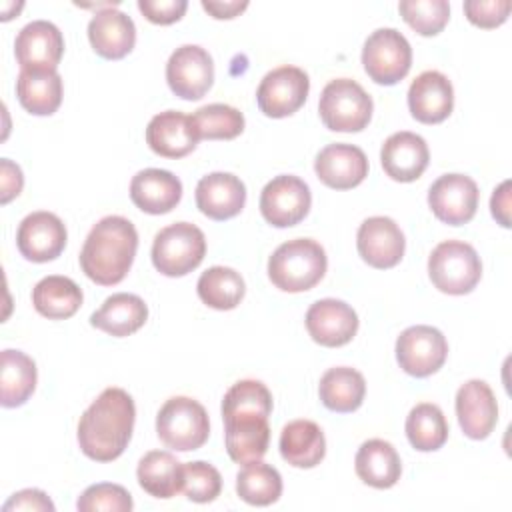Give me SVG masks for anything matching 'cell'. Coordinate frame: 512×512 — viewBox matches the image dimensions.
Returning <instances> with one entry per match:
<instances>
[{
  "instance_id": "d6a6232c",
  "label": "cell",
  "mask_w": 512,
  "mask_h": 512,
  "mask_svg": "<svg viewBox=\"0 0 512 512\" xmlns=\"http://www.w3.org/2000/svg\"><path fill=\"white\" fill-rule=\"evenodd\" d=\"M0 404L4 408L22 406L36 388V364L22 350L6 348L0 356Z\"/></svg>"
},
{
  "instance_id": "7402d4cb",
  "label": "cell",
  "mask_w": 512,
  "mask_h": 512,
  "mask_svg": "<svg viewBox=\"0 0 512 512\" xmlns=\"http://www.w3.org/2000/svg\"><path fill=\"white\" fill-rule=\"evenodd\" d=\"M384 172L396 182H414L430 162V150L422 136L402 130L390 134L380 150Z\"/></svg>"
},
{
  "instance_id": "d4e9b609",
  "label": "cell",
  "mask_w": 512,
  "mask_h": 512,
  "mask_svg": "<svg viewBox=\"0 0 512 512\" xmlns=\"http://www.w3.org/2000/svg\"><path fill=\"white\" fill-rule=\"evenodd\" d=\"M198 140L192 118L178 110L160 112L146 126V144L162 158H182L196 148Z\"/></svg>"
},
{
  "instance_id": "ba28073f",
  "label": "cell",
  "mask_w": 512,
  "mask_h": 512,
  "mask_svg": "<svg viewBox=\"0 0 512 512\" xmlns=\"http://www.w3.org/2000/svg\"><path fill=\"white\" fill-rule=\"evenodd\" d=\"M362 66L370 80L382 86H392L410 72V42L396 28H378L364 42Z\"/></svg>"
},
{
  "instance_id": "83f0119b",
  "label": "cell",
  "mask_w": 512,
  "mask_h": 512,
  "mask_svg": "<svg viewBox=\"0 0 512 512\" xmlns=\"http://www.w3.org/2000/svg\"><path fill=\"white\" fill-rule=\"evenodd\" d=\"M354 468L364 484L378 490L392 488L402 474V462L396 448L382 438L366 440L358 448Z\"/></svg>"
},
{
  "instance_id": "d6986e66",
  "label": "cell",
  "mask_w": 512,
  "mask_h": 512,
  "mask_svg": "<svg viewBox=\"0 0 512 512\" xmlns=\"http://www.w3.org/2000/svg\"><path fill=\"white\" fill-rule=\"evenodd\" d=\"M314 172L328 188L350 190L368 176V158L354 144H328L316 154Z\"/></svg>"
},
{
  "instance_id": "1f68e13d",
  "label": "cell",
  "mask_w": 512,
  "mask_h": 512,
  "mask_svg": "<svg viewBox=\"0 0 512 512\" xmlns=\"http://www.w3.org/2000/svg\"><path fill=\"white\" fill-rule=\"evenodd\" d=\"M32 304L36 312L48 320H66L82 306V290L72 278L52 274L36 282L32 288Z\"/></svg>"
},
{
  "instance_id": "3957f363",
  "label": "cell",
  "mask_w": 512,
  "mask_h": 512,
  "mask_svg": "<svg viewBox=\"0 0 512 512\" xmlns=\"http://www.w3.org/2000/svg\"><path fill=\"white\" fill-rule=\"evenodd\" d=\"M328 258L312 238H294L280 244L268 258V278L282 292H306L326 274Z\"/></svg>"
},
{
  "instance_id": "f35d334b",
  "label": "cell",
  "mask_w": 512,
  "mask_h": 512,
  "mask_svg": "<svg viewBox=\"0 0 512 512\" xmlns=\"http://www.w3.org/2000/svg\"><path fill=\"white\" fill-rule=\"evenodd\" d=\"M238 412H256L270 416L272 394L260 380H238L228 388L222 400V418Z\"/></svg>"
},
{
  "instance_id": "8fae6325",
  "label": "cell",
  "mask_w": 512,
  "mask_h": 512,
  "mask_svg": "<svg viewBox=\"0 0 512 512\" xmlns=\"http://www.w3.org/2000/svg\"><path fill=\"white\" fill-rule=\"evenodd\" d=\"M312 204L308 184L292 174L272 178L260 192V212L276 228H290L302 222Z\"/></svg>"
},
{
  "instance_id": "9c48e42d",
  "label": "cell",
  "mask_w": 512,
  "mask_h": 512,
  "mask_svg": "<svg viewBox=\"0 0 512 512\" xmlns=\"http://www.w3.org/2000/svg\"><path fill=\"white\" fill-rule=\"evenodd\" d=\"M310 90L308 74L298 66H278L270 70L258 84L256 102L268 118H286L298 112Z\"/></svg>"
},
{
  "instance_id": "ab89813d",
  "label": "cell",
  "mask_w": 512,
  "mask_h": 512,
  "mask_svg": "<svg viewBox=\"0 0 512 512\" xmlns=\"http://www.w3.org/2000/svg\"><path fill=\"white\" fill-rule=\"evenodd\" d=\"M398 10L404 22L422 36H436L450 18L446 0H402Z\"/></svg>"
},
{
  "instance_id": "4fadbf2b",
  "label": "cell",
  "mask_w": 512,
  "mask_h": 512,
  "mask_svg": "<svg viewBox=\"0 0 512 512\" xmlns=\"http://www.w3.org/2000/svg\"><path fill=\"white\" fill-rule=\"evenodd\" d=\"M478 186L466 174H444L428 190V206L432 214L450 226L466 224L478 208Z\"/></svg>"
},
{
  "instance_id": "74e56055",
  "label": "cell",
  "mask_w": 512,
  "mask_h": 512,
  "mask_svg": "<svg viewBox=\"0 0 512 512\" xmlns=\"http://www.w3.org/2000/svg\"><path fill=\"white\" fill-rule=\"evenodd\" d=\"M190 118L200 140H232L244 130L242 112L228 104H206Z\"/></svg>"
},
{
  "instance_id": "f6af8a7d",
  "label": "cell",
  "mask_w": 512,
  "mask_h": 512,
  "mask_svg": "<svg viewBox=\"0 0 512 512\" xmlns=\"http://www.w3.org/2000/svg\"><path fill=\"white\" fill-rule=\"evenodd\" d=\"M10 510H26V512H54L52 500L46 496V492L38 488H26L10 496L8 502H4L2 512Z\"/></svg>"
},
{
  "instance_id": "e0dca14e",
  "label": "cell",
  "mask_w": 512,
  "mask_h": 512,
  "mask_svg": "<svg viewBox=\"0 0 512 512\" xmlns=\"http://www.w3.org/2000/svg\"><path fill=\"white\" fill-rule=\"evenodd\" d=\"M304 322L310 338L326 348L344 346L358 332V314L350 304L336 298L314 302L308 308Z\"/></svg>"
},
{
  "instance_id": "277c9868",
  "label": "cell",
  "mask_w": 512,
  "mask_h": 512,
  "mask_svg": "<svg viewBox=\"0 0 512 512\" xmlns=\"http://www.w3.org/2000/svg\"><path fill=\"white\" fill-rule=\"evenodd\" d=\"M156 434L176 452L198 450L210 436L208 412L194 398L172 396L156 414Z\"/></svg>"
},
{
  "instance_id": "7dc6e473",
  "label": "cell",
  "mask_w": 512,
  "mask_h": 512,
  "mask_svg": "<svg viewBox=\"0 0 512 512\" xmlns=\"http://www.w3.org/2000/svg\"><path fill=\"white\" fill-rule=\"evenodd\" d=\"M492 216L498 220L500 226L510 228V180H504L490 198Z\"/></svg>"
},
{
  "instance_id": "4316f807",
  "label": "cell",
  "mask_w": 512,
  "mask_h": 512,
  "mask_svg": "<svg viewBox=\"0 0 512 512\" xmlns=\"http://www.w3.org/2000/svg\"><path fill=\"white\" fill-rule=\"evenodd\" d=\"M148 320L146 302L128 292L112 294L104 300V304L90 316V324L110 336L124 338L140 330Z\"/></svg>"
},
{
  "instance_id": "52a82bcc",
  "label": "cell",
  "mask_w": 512,
  "mask_h": 512,
  "mask_svg": "<svg viewBox=\"0 0 512 512\" xmlns=\"http://www.w3.org/2000/svg\"><path fill=\"white\" fill-rule=\"evenodd\" d=\"M372 98L350 78L330 80L318 100V112L324 126L332 132H360L372 118Z\"/></svg>"
},
{
  "instance_id": "30bf717a",
  "label": "cell",
  "mask_w": 512,
  "mask_h": 512,
  "mask_svg": "<svg viewBox=\"0 0 512 512\" xmlns=\"http://www.w3.org/2000/svg\"><path fill=\"white\" fill-rule=\"evenodd\" d=\"M448 356L446 336L426 324H416L400 332L396 340V360L400 368L416 378L438 372Z\"/></svg>"
},
{
  "instance_id": "7bdbcfd3",
  "label": "cell",
  "mask_w": 512,
  "mask_h": 512,
  "mask_svg": "<svg viewBox=\"0 0 512 512\" xmlns=\"http://www.w3.org/2000/svg\"><path fill=\"white\" fill-rule=\"evenodd\" d=\"M510 0H466L464 14L470 24L478 28H496L510 16Z\"/></svg>"
},
{
  "instance_id": "6da1fadb",
  "label": "cell",
  "mask_w": 512,
  "mask_h": 512,
  "mask_svg": "<svg viewBox=\"0 0 512 512\" xmlns=\"http://www.w3.org/2000/svg\"><path fill=\"white\" fill-rule=\"evenodd\" d=\"M134 420L136 406L126 390L116 386L102 390L78 422V446L82 454L96 462L116 460L132 438Z\"/></svg>"
},
{
  "instance_id": "f1b7e54d",
  "label": "cell",
  "mask_w": 512,
  "mask_h": 512,
  "mask_svg": "<svg viewBox=\"0 0 512 512\" xmlns=\"http://www.w3.org/2000/svg\"><path fill=\"white\" fill-rule=\"evenodd\" d=\"M280 454L294 468H314L326 454L322 428L312 420H292L280 432Z\"/></svg>"
},
{
  "instance_id": "5b68a950",
  "label": "cell",
  "mask_w": 512,
  "mask_h": 512,
  "mask_svg": "<svg viewBox=\"0 0 512 512\" xmlns=\"http://www.w3.org/2000/svg\"><path fill=\"white\" fill-rule=\"evenodd\" d=\"M428 276L432 284L452 296L468 294L482 276L478 252L462 240H444L428 256Z\"/></svg>"
},
{
  "instance_id": "8992f818",
  "label": "cell",
  "mask_w": 512,
  "mask_h": 512,
  "mask_svg": "<svg viewBox=\"0 0 512 512\" xmlns=\"http://www.w3.org/2000/svg\"><path fill=\"white\" fill-rule=\"evenodd\" d=\"M204 254V232L190 222H174L162 228L152 242V264L160 274L170 278L186 276L198 268Z\"/></svg>"
},
{
  "instance_id": "484cf974",
  "label": "cell",
  "mask_w": 512,
  "mask_h": 512,
  "mask_svg": "<svg viewBox=\"0 0 512 512\" xmlns=\"http://www.w3.org/2000/svg\"><path fill=\"white\" fill-rule=\"evenodd\" d=\"M182 198V182L168 170L146 168L130 182V200L146 214H168Z\"/></svg>"
},
{
  "instance_id": "7c38bea8",
  "label": "cell",
  "mask_w": 512,
  "mask_h": 512,
  "mask_svg": "<svg viewBox=\"0 0 512 512\" xmlns=\"http://www.w3.org/2000/svg\"><path fill=\"white\" fill-rule=\"evenodd\" d=\"M166 82L182 100H200L214 82V62L198 44L176 48L166 62Z\"/></svg>"
},
{
  "instance_id": "b9f144b4",
  "label": "cell",
  "mask_w": 512,
  "mask_h": 512,
  "mask_svg": "<svg viewBox=\"0 0 512 512\" xmlns=\"http://www.w3.org/2000/svg\"><path fill=\"white\" fill-rule=\"evenodd\" d=\"M76 508L80 512H98V510H106V512H130L134 508L132 496L130 492L120 486V484H110V482H100V484H92L88 486L78 502Z\"/></svg>"
},
{
  "instance_id": "e575fe53",
  "label": "cell",
  "mask_w": 512,
  "mask_h": 512,
  "mask_svg": "<svg viewBox=\"0 0 512 512\" xmlns=\"http://www.w3.org/2000/svg\"><path fill=\"white\" fill-rule=\"evenodd\" d=\"M198 298L214 310H232L244 298L242 276L228 266H212L200 274L196 284Z\"/></svg>"
},
{
  "instance_id": "8d00e7d4",
  "label": "cell",
  "mask_w": 512,
  "mask_h": 512,
  "mask_svg": "<svg viewBox=\"0 0 512 512\" xmlns=\"http://www.w3.org/2000/svg\"><path fill=\"white\" fill-rule=\"evenodd\" d=\"M236 492L246 504L270 506L282 496V476L262 460L248 462L236 474Z\"/></svg>"
},
{
  "instance_id": "ee69618b",
  "label": "cell",
  "mask_w": 512,
  "mask_h": 512,
  "mask_svg": "<svg viewBox=\"0 0 512 512\" xmlns=\"http://www.w3.org/2000/svg\"><path fill=\"white\" fill-rule=\"evenodd\" d=\"M188 8L186 0H138V10L152 24H174L178 22Z\"/></svg>"
},
{
  "instance_id": "ffe728a7",
  "label": "cell",
  "mask_w": 512,
  "mask_h": 512,
  "mask_svg": "<svg viewBox=\"0 0 512 512\" xmlns=\"http://www.w3.org/2000/svg\"><path fill=\"white\" fill-rule=\"evenodd\" d=\"M226 452L236 464L262 460L270 444L268 416L256 412H238L224 416Z\"/></svg>"
},
{
  "instance_id": "2e32d148",
  "label": "cell",
  "mask_w": 512,
  "mask_h": 512,
  "mask_svg": "<svg viewBox=\"0 0 512 512\" xmlns=\"http://www.w3.org/2000/svg\"><path fill=\"white\" fill-rule=\"evenodd\" d=\"M356 248L368 266L386 270L402 260L406 240L400 226L392 218L370 216L358 228Z\"/></svg>"
},
{
  "instance_id": "60d3db41",
  "label": "cell",
  "mask_w": 512,
  "mask_h": 512,
  "mask_svg": "<svg viewBox=\"0 0 512 512\" xmlns=\"http://www.w3.org/2000/svg\"><path fill=\"white\" fill-rule=\"evenodd\" d=\"M220 490H222V476L212 464L202 460L184 464L182 492L186 494L188 500L206 504L216 500L220 496Z\"/></svg>"
},
{
  "instance_id": "7a4b0ae2",
  "label": "cell",
  "mask_w": 512,
  "mask_h": 512,
  "mask_svg": "<svg viewBox=\"0 0 512 512\" xmlns=\"http://www.w3.org/2000/svg\"><path fill=\"white\" fill-rule=\"evenodd\" d=\"M138 250V232L124 216H104L88 232L80 250L82 272L100 286L122 282Z\"/></svg>"
},
{
  "instance_id": "5bb4252c",
  "label": "cell",
  "mask_w": 512,
  "mask_h": 512,
  "mask_svg": "<svg viewBox=\"0 0 512 512\" xmlns=\"http://www.w3.org/2000/svg\"><path fill=\"white\" fill-rule=\"evenodd\" d=\"M66 226L64 222L46 210L28 214L16 232V246L20 254L30 262H50L56 260L66 246Z\"/></svg>"
},
{
  "instance_id": "836d02e7",
  "label": "cell",
  "mask_w": 512,
  "mask_h": 512,
  "mask_svg": "<svg viewBox=\"0 0 512 512\" xmlns=\"http://www.w3.org/2000/svg\"><path fill=\"white\" fill-rule=\"evenodd\" d=\"M318 394L328 410L348 414L362 406L366 380L358 370L350 366H336L322 374Z\"/></svg>"
},
{
  "instance_id": "d590c367",
  "label": "cell",
  "mask_w": 512,
  "mask_h": 512,
  "mask_svg": "<svg viewBox=\"0 0 512 512\" xmlns=\"http://www.w3.org/2000/svg\"><path fill=\"white\" fill-rule=\"evenodd\" d=\"M406 436L414 450L434 452L448 440V422L444 412L432 402L416 404L406 418Z\"/></svg>"
},
{
  "instance_id": "cb8c5ba5",
  "label": "cell",
  "mask_w": 512,
  "mask_h": 512,
  "mask_svg": "<svg viewBox=\"0 0 512 512\" xmlns=\"http://www.w3.org/2000/svg\"><path fill=\"white\" fill-rule=\"evenodd\" d=\"M88 40L98 56L120 60L130 54L136 44V26L128 14L108 6L90 18Z\"/></svg>"
},
{
  "instance_id": "ac0fdd59",
  "label": "cell",
  "mask_w": 512,
  "mask_h": 512,
  "mask_svg": "<svg viewBox=\"0 0 512 512\" xmlns=\"http://www.w3.org/2000/svg\"><path fill=\"white\" fill-rule=\"evenodd\" d=\"M456 416L462 432L472 440H484L498 422V402L484 380H468L456 392Z\"/></svg>"
},
{
  "instance_id": "bcb514c9",
  "label": "cell",
  "mask_w": 512,
  "mask_h": 512,
  "mask_svg": "<svg viewBox=\"0 0 512 512\" xmlns=\"http://www.w3.org/2000/svg\"><path fill=\"white\" fill-rule=\"evenodd\" d=\"M0 186H2V194H0L2 204H8L14 196H18L24 186V176L20 166L10 162L8 158H2L0 162Z\"/></svg>"
},
{
  "instance_id": "44dd1931",
  "label": "cell",
  "mask_w": 512,
  "mask_h": 512,
  "mask_svg": "<svg viewBox=\"0 0 512 512\" xmlns=\"http://www.w3.org/2000/svg\"><path fill=\"white\" fill-rule=\"evenodd\" d=\"M408 108L422 124L444 122L454 108L452 82L438 70L418 74L408 88Z\"/></svg>"
},
{
  "instance_id": "c3c4849f",
  "label": "cell",
  "mask_w": 512,
  "mask_h": 512,
  "mask_svg": "<svg viewBox=\"0 0 512 512\" xmlns=\"http://www.w3.org/2000/svg\"><path fill=\"white\" fill-rule=\"evenodd\" d=\"M202 8L218 20H230L236 18L240 12H244L248 8L246 0H202Z\"/></svg>"
},
{
  "instance_id": "f546056e",
  "label": "cell",
  "mask_w": 512,
  "mask_h": 512,
  "mask_svg": "<svg viewBox=\"0 0 512 512\" xmlns=\"http://www.w3.org/2000/svg\"><path fill=\"white\" fill-rule=\"evenodd\" d=\"M62 78L56 70H20L16 96L20 106L34 116H50L62 104Z\"/></svg>"
},
{
  "instance_id": "603a6c76",
  "label": "cell",
  "mask_w": 512,
  "mask_h": 512,
  "mask_svg": "<svg viewBox=\"0 0 512 512\" xmlns=\"http://www.w3.org/2000/svg\"><path fill=\"white\" fill-rule=\"evenodd\" d=\"M246 204L244 182L230 172H212L196 184V206L212 220H230Z\"/></svg>"
},
{
  "instance_id": "4dcf8cb0",
  "label": "cell",
  "mask_w": 512,
  "mask_h": 512,
  "mask_svg": "<svg viewBox=\"0 0 512 512\" xmlns=\"http://www.w3.org/2000/svg\"><path fill=\"white\" fill-rule=\"evenodd\" d=\"M138 484L154 498H172L182 492L184 464L166 450L146 452L136 468Z\"/></svg>"
},
{
  "instance_id": "9a60e30c",
  "label": "cell",
  "mask_w": 512,
  "mask_h": 512,
  "mask_svg": "<svg viewBox=\"0 0 512 512\" xmlns=\"http://www.w3.org/2000/svg\"><path fill=\"white\" fill-rule=\"evenodd\" d=\"M20 70H56L64 54V36L48 20L28 22L14 40Z\"/></svg>"
}]
</instances>
